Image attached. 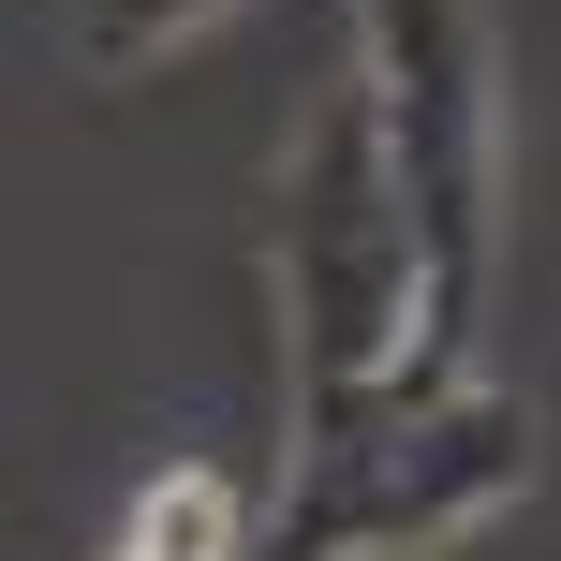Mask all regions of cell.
<instances>
[{
  "instance_id": "6da1fadb",
  "label": "cell",
  "mask_w": 561,
  "mask_h": 561,
  "mask_svg": "<svg viewBox=\"0 0 561 561\" xmlns=\"http://www.w3.org/2000/svg\"><path fill=\"white\" fill-rule=\"evenodd\" d=\"M369 89H385V163L414 207V266H428V325L414 369L385 385V428L473 399V325H488V178H503V104H488V30L473 0H369Z\"/></svg>"
},
{
  "instance_id": "7a4b0ae2",
  "label": "cell",
  "mask_w": 561,
  "mask_h": 561,
  "mask_svg": "<svg viewBox=\"0 0 561 561\" xmlns=\"http://www.w3.org/2000/svg\"><path fill=\"white\" fill-rule=\"evenodd\" d=\"M296 369H310V458L325 444H369L385 428V385L414 369V325H428V266H414V207H399V163H385V89H325L296 134Z\"/></svg>"
},
{
  "instance_id": "3957f363",
  "label": "cell",
  "mask_w": 561,
  "mask_h": 561,
  "mask_svg": "<svg viewBox=\"0 0 561 561\" xmlns=\"http://www.w3.org/2000/svg\"><path fill=\"white\" fill-rule=\"evenodd\" d=\"M533 488V414L517 399H444L414 428H369V444H325L310 488L280 503L266 561H369V547H428V533H473L488 503Z\"/></svg>"
},
{
  "instance_id": "277c9868",
  "label": "cell",
  "mask_w": 561,
  "mask_h": 561,
  "mask_svg": "<svg viewBox=\"0 0 561 561\" xmlns=\"http://www.w3.org/2000/svg\"><path fill=\"white\" fill-rule=\"evenodd\" d=\"M222 533H237V503H222V473H178L163 503L134 517V561H222Z\"/></svg>"
},
{
  "instance_id": "5b68a950",
  "label": "cell",
  "mask_w": 561,
  "mask_h": 561,
  "mask_svg": "<svg viewBox=\"0 0 561 561\" xmlns=\"http://www.w3.org/2000/svg\"><path fill=\"white\" fill-rule=\"evenodd\" d=\"M193 15H222V0H75V45L89 59H148L163 30H193Z\"/></svg>"
}]
</instances>
